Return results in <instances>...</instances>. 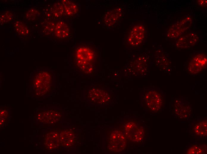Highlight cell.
I'll return each mask as SVG.
<instances>
[{
	"mask_svg": "<svg viewBox=\"0 0 207 154\" xmlns=\"http://www.w3.org/2000/svg\"><path fill=\"white\" fill-rule=\"evenodd\" d=\"M62 3L65 12L68 15L73 16L77 13L78 6L75 2L70 0H63L62 1Z\"/></svg>",
	"mask_w": 207,
	"mask_h": 154,
	"instance_id": "9a60e30c",
	"label": "cell"
},
{
	"mask_svg": "<svg viewBox=\"0 0 207 154\" xmlns=\"http://www.w3.org/2000/svg\"><path fill=\"white\" fill-rule=\"evenodd\" d=\"M108 141V148L112 151H121L126 146V139L122 132L117 130H114L110 133Z\"/></svg>",
	"mask_w": 207,
	"mask_h": 154,
	"instance_id": "277c9868",
	"label": "cell"
},
{
	"mask_svg": "<svg viewBox=\"0 0 207 154\" xmlns=\"http://www.w3.org/2000/svg\"><path fill=\"white\" fill-rule=\"evenodd\" d=\"M197 3L200 6L203 7H206L207 1L206 0H200L197 1Z\"/></svg>",
	"mask_w": 207,
	"mask_h": 154,
	"instance_id": "44dd1931",
	"label": "cell"
},
{
	"mask_svg": "<svg viewBox=\"0 0 207 154\" xmlns=\"http://www.w3.org/2000/svg\"><path fill=\"white\" fill-rule=\"evenodd\" d=\"M8 115V113L6 110H2L0 112V117L1 118H5Z\"/></svg>",
	"mask_w": 207,
	"mask_h": 154,
	"instance_id": "7402d4cb",
	"label": "cell"
},
{
	"mask_svg": "<svg viewBox=\"0 0 207 154\" xmlns=\"http://www.w3.org/2000/svg\"><path fill=\"white\" fill-rule=\"evenodd\" d=\"M70 33L69 27L65 22L60 21L55 25L54 33L57 37L60 38H66L69 35Z\"/></svg>",
	"mask_w": 207,
	"mask_h": 154,
	"instance_id": "4fadbf2b",
	"label": "cell"
},
{
	"mask_svg": "<svg viewBox=\"0 0 207 154\" xmlns=\"http://www.w3.org/2000/svg\"><path fill=\"white\" fill-rule=\"evenodd\" d=\"M62 117L59 112L54 109L49 110L38 115V119L43 123H52L59 121Z\"/></svg>",
	"mask_w": 207,
	"mask_h": 154,
	"instance_id": "9c48e42d",
	"label": "cell"
},
{
	"mask_svg": "<svg viewBox=\"0 0 207 154\" xmlns=\"http://www.w3.org/2000/svg\"><path fill=\"white\" fill-rule=\"evenodd\" d=\"M55 79L54 73L49 69L39 70L32 77V84L35 92L39 94H45L50 91Z\"/></svg>",
	"mask_w": 207,
	"mask_h": 154,
	"instance_id": "7a4b0ae2",
	"label": "cell"
},
{
	"mask_svg": "<svg viewBox=\"0 0 207 154\" xmlns=\"http://www.w3.org/2000/svg\"><path fill=\"white\" fill-rule=\"evenodd\" d=\"M14 28L16 31L23 36H26L29 33L27 27L22 22L17 21L14 24Z\"/></svg>",
	"mask_w": 207,
	"mask_h": 154,
	"instance_id": "2e32d148",
	"label": "cell"
},
{
	"mask_svg": "<svg viewBox=\"0 0 207 154\" xmlns=\"http://www.w3.org/2000/svg\"><path fill=\"white\" fill-rule=\"evenodd\" d=\"M55 25L51 22H48L44 25V32L46 34H49L54 31Z\"/></svg>",
	"mask_w": 207,
	"mask_h": 154,
	"instance_id": "ffe728a7",
	"label": "cell"
},
{
	"mask_svg": "<svg viewBox=\"0 0 207 154\" xmlns=\"http://www.w3.org/2000/svg\"><path fill=\"white\" fill-rule=\"evenodd\" d=\"M70 60L73 68L85 76L93 74L98 69L99 54L95 46L90 42L81 41L73 46Z\"/></svg>",
	"mask_w": 207,
	"mask_h": 154,
	"instance_id": "6da1fadb",
	"label": "cell"
},
{
	"mask_svg": "<svg viewBox=\"0 0 207 154\" xmlns=\"http://www.w3.org/2000/svg\"><path fill=\"white\" fill-rule=\"evenodd\" d=\"M51 11L53 16L57 18L61 17L65 12L62 4L59 2L54 4Z\"/></svg>",
	"mask_w": 207,
	"mask_h": 154,
	"instance_id": "e0dca14e",
	"label": "cell"
},
{
	"mask_svg": "<svg viewBox=\"0 0 207 154\" xmlns=\"http://www.w3.org/2000/svg\"><path fill=\"white\" fill-rule=\"evenodd\" d=\"M13 16L12 14L8 11L2 14L0 17V24L3 25L11 21L13 18Z\"/></svg>",
	"mask_w": 207,
	"mask_h": 154,
	"instance_id": "ac0fdd59",
	"label": "cell"
},
{
	"mask_svg": "<svg viewBox=\"0 0 207 154\" xmlns=\"http://www.w3.org/2000/svg\"><path fill=\"white\" fill-rule=\"evenodd\" d=\"M143 99L147 108L153 111H159L164 105V99L163 94L155 89H150L146 90Z\"/></svg>",
	"mask_w": 207,
	"mask_h": 154,
	"instance_id": "3957f363",
	"label": "cell"
},
{
	"mask_svg": "<svg viewBox=\"0 0 207 154\" xmlns=\"http://www.w3.org/2000/svg\"><path fill=\"white\" fill-rule=\"evenodd\" d=\"M183 22H181L179 23L174 25L171 27L167 31V35H170L169 37L170 38H175L183 32V31L186 28L187 24L186 22L187 20H183Z\"/></svg>",
	"mask_w": 207,
	"mask_h": 154,
	"instance_id": "5bb4252c",
	"label": "cell"
},
{
	"mask_svg": "<svg viewBox=\"0 0 207 154\" xmlns=\"http://www.w3.org/2000/svg\"><path fill=\"white\" fill-rule=\"evenodd\" d=\"M44 144L49 150L57 148L60 144L59 134L55 131L47 134L44 138Z\"/></svg>",
	"mask_w": 207,
	"mask_h": 154,
	"instance_id": "8fae6325",
	"label": "cell"
},
{
	"mask_svg": "<svg viewBox=\"0 0 207 154\" xmlns=\"http://www.w3.org/2000/svg\"><path fill=\"white\" fill-rule=\"evenodd\" d=\"M207 66V56L203 53L197 54L191 58L187 70L191 74L196 75L201 72Z\"/></svg>",
	"mask_w": 207,
	"mask_h": 154,
	"instance_id": "8992f818",
	"label": "cell"
},
{
	"mask_svg": "<svg viewBox=\"0 0 207 154\" xmlns=\"http://www.w3.org/2000/svg\"><path fill=\"white\" fill-rule=\"evenodd\" d=\"M145 33V29L142 25L139 24L134 26L129 32L128 37L129 44L134 47L141 44L144 38Z\"/></svg>",
	"mask_w": 207,
	"mask_h": 154,
	"instance_id": "ba28073f",
	"label": "cell"
},
{
	"mask_svg": "<svg viewBox=\"0 0 207 154\" xmlns=\"http://www.w3.org/2000/svg\"><path fill=\"white\" fill-rule=\"evenodd\" d=\"M122 8L118 7L108 11L105 15L104 22L106 25L109 27L117 23L120 18L122 13Z\"/></svg>",
	"mask_w": 207,
	"mask_h": 154,
	"instance_id": "30bf717a",
	"label": "cell"
},
{
	"mask_svg": "<svg viewBox=\"0 0 207 154\" xmlns=\"http://www.w3.org/2000/svg\"><path fill=\"white\" fill-rule=\"evenodd\" d=\"M143 129L134 122L127 123L125 126V134L126 138L134 142L140 141L143 137Z\"/></svg>",
	"mask_w": 207,
	"mask_h": 154,
	"instance_id": "52a82bcc",
	"label": "cell"
},
{
	"mask_svg": "<svg viewBox=\"0 0 207 154\" xmlns=\"http://www.w3.org/2000/svg\"><path fill=\"white\" fill-rule=\"evenodd\" d=\"M87 99L92 103L96 104H103L108 102L110 96L106 90L97 86H91L88 90Z\"/></svg>",
	"mask_w": 207,
	"mask_h": 154,
	"instance_id": "5b68a950",
	"label": "cell"
},
{
	"mask_svg": "<svg viewBox=\"0 0 207 154\" xmlns=\"http://www.w3.org/2000/svg\"><path fill=\"white\" fill-rule=\"evenodd\" d=\"M60 144L64 147H71L75 143L76 136L73 132L70 130H65L59 134Z\"/></svg>",
	"mask_w": 207,
	"mask_h": 154,
	"instance_id": "7c38bea8",
	"label": "cell"
},
{
	"mask_svg": "<svg viewBox=\"0 0 207 154\" xmlns=\"http://www.w3.org/2000/svg\"><path fill=\"white\" fill-rule=\"evenodd\" d=\"M39 14L37 10L34 9H31L26 13V17L28 20H33Z\"/></svg>",
	"mask_w": 207,
	"mask_h": 154,
	"instance_id": "d6986e66",
	"label": "cell"
}]
</instances>
